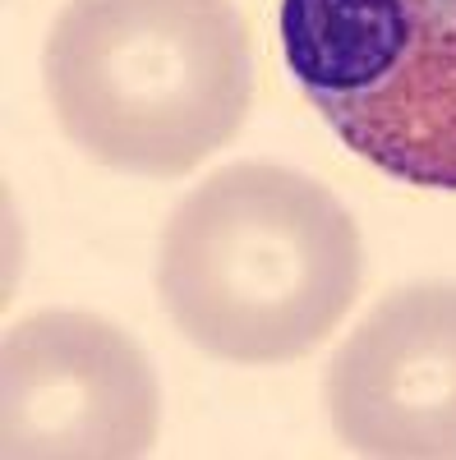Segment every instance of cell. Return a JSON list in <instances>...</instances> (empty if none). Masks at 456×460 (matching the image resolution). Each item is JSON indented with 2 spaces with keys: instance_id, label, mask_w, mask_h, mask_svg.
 Masks as SVG:
<instances>
[{
  "instance_id": "6da1fadb",
  "label": "cell",
  "mask_w": 456,
  "mask_h": 460,
  "mask_svg": "<svg viewBox=\"0 0 456 460\" xmlns=\"http://www.w3.org/2000/svg\"><path fill=\"white\" fill-rule=\"evenodd\" d=\"M364 249L327 184L236 162L189 189L166 221L157 290L171 323L226 364H291L341 327Z\"/></svg>"
},
{
  "instance_id": "7a4b0ae2",
  "label": "cell",
  "mask_w": 456,
  "mask_h": 460,
  "mask_svg": "<svg viewBox=\"0 0 456 460\" xmlns=\"http://www.w3.org/2000/svg\"><path fill=\"white\" fill-rule=\"evenodd\" d=\"M47 93L93 162L189 175L249 115L245 23L231 0H69L47 37Z\"/></svg>"
},
{
  "instance_id": "3957f363",
  "label": "cell",
  "mask_w": 456,
  "mask_h": 460,
  "mask_svg": "<svg viewBox=\"0 0 456 460\" xmlns=\"http://www.w3.org/2000/svg\"><path fill=\"white\" fill-rule=\"evenodd\" d=\"M277 37L355 157L456 189V0H282Z\"/></svg>"
},
{
  "instance_id": "277c9868",
  "label": "cell",
  "mask_w": 456,
  "mask_h": 460,
  "mask_svg": "<svg viewBox=\"0 0 456 460\" xmlns=\"http://www.w3.org/2000/svg\"><path fill=\"white\" fill-rule=\"evenodd\" d=\"M162 424L157 373L97 314L42 309L5 332L0 451L10 460H134Z\"/></svg>"
},
{
  "instance_id": "5b68a950",
  "label": "cell",
  "mask_w": 456,
  "mask_h": 460,
  "mask_svg": "<svg viewBox=\"0 0 456 460\" xmlns=\"http://www.w3.org/2000/svg\"><path fill=\"white\" fill-rule=\"evenodd\" d=\"M323 401L360 456L456 460V286L378 299L332 355Z\"/></svg>"
}]
</instances>
